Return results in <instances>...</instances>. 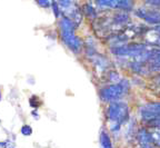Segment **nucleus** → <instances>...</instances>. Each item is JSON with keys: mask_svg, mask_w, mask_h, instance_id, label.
I'll return each mask as SVG.
<instances>
[{"mask_svg": "<svg viewBox=\"0 0 160 148\" xmlns=\"http://www.w3.org/2000/svg\"><path fill=\"white\" fill-rule=\"evenodd\" d=\"M60 27V36L61 39L66 43L70 50L75 54H79L82 49V43L79 38L76 36V26L67 17H61L59 21Z\"/></svg>", "mask_w": 160, "mask_h": 148, "instance_id": "obj_1", "label": "nucleus"}, {"mask_svg": "<svg viewBox=\"0 0 160 148\" xmlns=\"http://www.w3.org/2000/svg\"><path fill=\"white\" fill-rule=\"evenodd\" d=\"M130 90V84L127 79H120L116 84H109L99 90L100 99L105 103H115L121 100Z\"/></svg>", "mask_w": 160, "mask_h": 148, "instance_id": "obj_2", "label": "nucleus"}, {"mask_svg": "<svg viewBox=\"0 0 160 148\" xmlns=\"http://www.w3.org/2000/svg\"><path fill=\"white\" fill-rule=\"evenodd\" d=\"M107 119L111 123V125L120 126L127 123L130 116L129 106L126 101L119 100L115 103H110L106 110Z\"/></svg>", "mask_w": 160, "mask_h": 148, "instance_id": "obj_3", "label": "nucleus"}, {"mask_svg": "<svg viewBox=\"0 0 160 148\" xmlns=\"http://www.w3.org/2000/svg\"><path fill=\"white\" fill-rule=\"evenodd\" d=\"M110 50L112 53V55L117 56V57H128V58H137L141 56L143 53L148 50L147 46L145 43H123V45L116 46V47H111Z\"/></svg>", "mask_w": 160, "mask_h": 148, "instance_id": "obj_4", "label": "nucleus"}, {"mask_svg": "<svg viewBox=\"0 0 160 148\" xmlns=\"http://www.w3.org/2000/svg\"><path fill=\"white\" fill-rule=\"evenodd\" d=\"M139 117L143 126L155 120H160V101H148L140 106Z\"/></svg>", "mask_w": 160, "mask_h": 148, "instance_id": "obj_5", "label": "nucleus"}, {"mask_svg": "<svg viewBox=\"0 0 160 148\" xmlns=\"http://www.w3.org/2000/svg\"><path fill=\"white\" fill-rule=\"evenodd\" d=\"M136 16L140 19L151 26L160 25V9H155V8L149 7H139L135 11Z\"/></svg>", "mask_w": 160, "mask_h": 148, "instance_id": "obj_6", "label": "nucleus"}, {"mask_svg": "<svg viewBox=\"0 0 160 148\" xmlns=\"http://www.w3.org/2000/svg\"><path fill=\"white\" fill-rule=\"evenodd\" d=\"M136 139L140 148H156L153 145L152 137H151V130L143 126L138 128L136 133Z\"/></svg>", "mask_w": 160, "mask_h": 148, "instance_id": "obj_7", "label": "nucleus"}, {"mask_svg": "<svg viewBox=\"0 0 160 148\" xmlns=\"http://www.w3.org/2000/svg\"><path fill=\"white\" fill-rule=\"evenodd\" d=\"M129 67H130V69H131L135 74H137V75L145 76V75H148V74H149L147 63H142V61L137 60V59H133L132 61H130Z\"/></svg>", "mask_w": 160, "mask_h": 148, "instance_id": "obj_8", "label": "nucleus"}, {"mask_svg": "<svg viewBox=\"0 0 160 148\" xmlns=\"http://www.w3.org/2000/svg\"><path fill=\"white\" fill-rule=\"evenodd\" d=\"M130 21L129 13H125V11H117V13H113L112 18H111V23L115 26L118 27H123V26H127Z\"/></svg>", "mask_w": 160, "mask_h": 148, "instance_id": "obj_9", "label": "nucleus"}, {"mask_svg": "<svg viewBox=\"0 0 160 148\" xmlns=\"http://www.w3.org/2000/svg\"><path fill=\"white\" fill-rule=\"evenodd\" d=\"M99 141H100V148H113L112 141H111L109 133L107 130H105V129H102L101 133H100Z\"/></svg>", "mask_w": 160, "mask_h": 148, "instance_id": "obj_10", "label": "nucleus"}, {"mask_svg": "<svg viewBox=\"0 0 160 148\" xmlns=\"http://www.w3.org/2000/svg\"><path fill=\"white\" fill-rule=\"evenodd\" d=\"M83 13L90 19H96L97 18V10H96V8L90 3H87L83 5Z\"/></svg>", "mask_w": 160, "mask_h": 148, "instance_id": "obj_11", "label": "nucleus"}, {"mask_svg": "<svg viewBox=\"0 0 160 148\" xmlns=\"http://www.w3.org/2000/svg\"><path fill=\"white\" fill-rule=\"evenodd\" d=\"M148 61H155V63L160 64V48L149 49V59H148Z\"/></svg>", "mask_w": 160, "mask_h": 148, "instance_id": "obj_12", "label": "nucleus"}, {"mask_svg": "<svg viewBox=\"0 0 160 148\" xmlns=\"http://www.w3.org/2000/svg\"><path fill=\"white\" fill-rule=\"evenodd\" d=\"M151 137H152L155 147L160 148V130H152L151 131Z\"/></svg>", "mask_w": 160, "mask_h": 148, "instance_id": "obj_13", "label": "nucleus"}, {"mask_svg": "<svg viewBox=\"0 0 160 148\" xmlns=\"http://www.w3.org/2000/svg\"><path fill=\"white\" fill-rule=\"evenodd\" d=\"M146 46L149 45V46H153L155 48H160V35L155 33V36H153V39L152 40H149V41H146L145 43Z\"/></svg>", "mask_w": 160, "mask_h": 148, "instance_id": "obj_14", "label": "nucleus"}, {"mask_svg": "<svg viewBox=\"0 0 160 148\" xmlns=\"http://www.w3.org/2000/svg\"><path fill=\"white\" fill-rule=\"evenodd\" d=\"M143 6L149 8H155V9H160V0H149V1H145Z\"/></svg>", "mask_w": 160, "mask_h": 148, "instance_id": "obj_15", "label": "nucleus"}, {"mask_svg": "<svg viewBox=\"0 0 160 148\" xmlns=\"http://www.w3.org/2000/svg\"><path fill=\"white\" fill-rule=\"evenodd\" d=\"M21 133H22L23 135H26V136H29L30 134L32 133V128L30 127V126H28V125H25L22 128H21Z\"/></svg>", "mask_w": 160, "mask_h": 148, "instance_id": "obj_16", "label": "nucleus"}, {"mask_svg": "<svg viewBox=\"0 0 160 148\" xmlns=\"http://www.w3.org/2000/svg\"><path fill=\"white\" fill-rule=\"evenodd\" d=\"M51 5H52V7H53V13H55V16L56 17H59L60 13H61V11H60V8H59V6H58V3H51Z\"/></svg>", "mask_w": 160, "mask_h": 148, "instance_id": "obj_17", "label": "nucleus"}, {"mask_svg": "<svg viewBox=\"0 0 160 148\" xmlns=\"http://www.w3.org/2000/svg\"><path fill=\"white\" fill-rule=\"evenodd\" d=\"M38 5L41 6V7H45V8H48L51 6V3H49V1H43V0H41V1H38Z\"/></svg>", "mask_w": 160, "mask_h": 148, "instance_id": "obj_18", "label": "nucleus"}, {"mask_svg": "<svg viewBox=\"0 0 160 148\" xmlns=\"http://www.w3.org/2000/svg\"><path fill=\"white\" fill-rule=\"evenodd\" d=\"M151 30H152L153 33H158V35H160V25L155 26L153 28H151Z\"/></svg>", "mask_w": 160, "mask_h": 148, "instance_id": "obj_19", "label": "nucleus"}, {"mask_svg": "<svg viewBox=\"0 0 160 148\" xmlns=\"http://www.w3.org/2000/svg\"><path fill=\"white\" fill-rule=\"evenodd\" d=\"M0 99H1V94H0Z\"/></svg>", "mask_w": 160, "mask_h": 148, "instance_id": "obj_20", "label": "nucleus"}]
</instances>
